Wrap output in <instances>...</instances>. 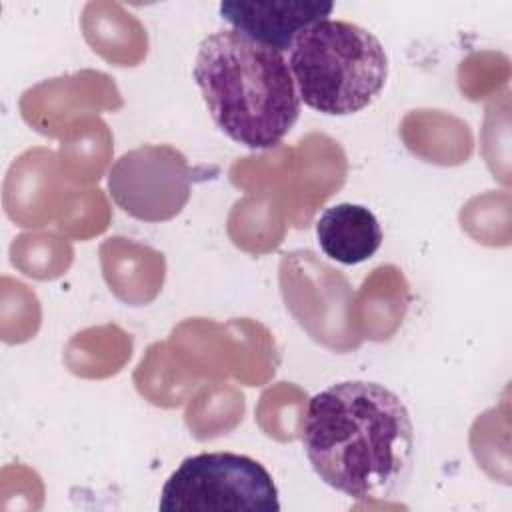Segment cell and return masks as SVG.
Returning <instances> with one entry per match:
<instances>
[{"mask_svg": "<svg viewBox=\"0 0 512 512\" xmlns=\"http://www.w3.org/2000/svg\"><path fill=\"white\" fill-rule=\"evenodd\" d=\"M302 446L316 476L354 500H388L412 472L414 424L378 382H336L308 400Z\"/></svg>", "mask_w": 512, "mask_h": 512, "instance_id": "obj_1", "label": "cell"}, {"mask_svg": "<svg viewBox=\"0 0 512 512\" xmlns=\"http://www.w3.org/2000/svg\"><path fill=\"white\" fill-rule=\"evenodd\" d=\"M192 74L214 124L250 150L278 146L300 116V96L284 54L238 30L206 36Z\"/></svg>", "mask_w": 512, "mask_h": 512, "instance_id": "obj_2", "label": "cell"}, {"mask_svg": "<svg viewBox=\"0 0 512 512\" xmlns=\"http://www.w3.org/2000/svg\"><path fill=\"white\" fill-rule=\"evenodd\" d=\"M288 66L308 108L326 116L364 110L384 90L388 56L366 28L346 20H320L294 42Z\"/></svg>", "mask_w": 512, "mask_h": 512, "instance_id": "obj_3", "label": "cell"}, {"mask_svg": "<svg viewBox=\"0 0 512 512\" xmlns=\"http://www.w3.org/2000/svg\"><path fill=\"white\" fill-rule=\"evenodd\" d=\"M162 512H278V488L254 458L236 452L188 456L160 492Z\"/></svg>", "mask_w": 512, "mask_h": 512, "instance_id": "obj_4", "label": "cell"}, {"mask_svg": "<svg viewBox=\"0 0 512 512\" xmlns=\"http://www.w3.org/2000/svg\"><path fill=\"white\" fill-rule=\"evenodd\" d=\"M110 198L142 222H166L182 212L192 194V168L168 144H144L124 152L108 172Z\"/></svg>", "mask_w": 512, "mask_h": 512, "instance_id": "obj_5", "label": "cell"}, {"mask_svg": "<svg viewBox=\"0 0 512 512\" xmlns=\"http://www.w3.org/2000/svg\"><path fill=\"white\" fill-rule=\"evenodd\" d=\"M218 10L232 30L284 54L292 50L300 34L326 20L334 4L322 0H224Z\"/></svg>", "mask_w": 512, "mask_h": 512, "instance_id": "obj_6", "label": "cell"}, {"mask_svg": "<svg viewBox=\"0 0 512 512\" xmlns=\"http://www.w3.org/2000/svg\"><path fill=\"white\" fill-rule=\"evenodd\" d=\"M316 240L328 258L354 266L378 252L382 244V228L366 206L342 202L320 214L316 222Z\"/></svg>", "mask_w": 512, "mask_h": 512, "instance_id": "obj_7", "label": "cell"}]
</instances>
